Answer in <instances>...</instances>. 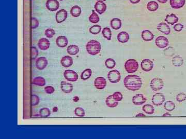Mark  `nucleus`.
<instances>
[{"mask_svg":"<svg viewBox=\"0 0 186 139\" xmlns=\"http://www.w3.org/2000/svg\"><path fill=\"white\" fill-rule=\"evenodd\" d=\"M101 30V27L99 25H94L89 28V31L93 35H97Z\"/></svg>","mask_w":186,"mask_h":139,"instance_id":"37","label":"nucleus"},{"mask_svg":"<svg viewBox=\"0 0 186 139\" xmlns=\"http://www.w3.org/2000/svg\"><path fill=\"white\" fill-rule=\"evenodd\" d=\"M64 76L66 80L72 82H75L78 79V74L73 70H66L64 72Z\"/></svg>","mask_w":186,"mask_h":139,"instance_id":"6","label":"nucleus"},{"mask_svg":"<svg viewBox=\"0 0 186 139\" xmlns=\"http://www.w3.org/2000/svg\"><path fill=\"white\" fill-rule=\"evenodd\" d=\"M124 67L128 73H134L139 69V63L135 59H130L126 61Z\"/></svg>","mask_w":186,"mask_h":139,"instance_id":"3","label":"nucleus"},{"mask_svg":"<svg viewBox=\"0 0 186 139\" xmlns=\"http://www.w3.org/2000/svg\"><path fill=\"white\" fill-rule=\"evenodd\" d=\"M153 62L151 60L148 59L143 60L141 64V67L142 70L147 72L151 71L153 69Z\"/></svg>","mask_w":186,"mask_h":139,"instance_id":"9","label":"nucleus"},{"mask_svg":"<svg viewBox=\"0 0 186 139\" xmlns=\"http://www.w3.org/2000/svg\"><path fill=\"white\" fill-rule=\"evenodd\" d=\"M80 51L79 48L75 44H72L68 46L67 48V52L70 55H76Z\"/></svg>","mask_w":186,"mask_h":139,"instance_id":"28","label":"nucleus"},{"mask_svg":"<svg viewBox=\"0 0 186 139\" xmlns=\"http://www.w3.org/2000/svg\"><path fill=\"white\" fill-rule=\"evenodd\" d=\"M141 0H129L130 2L133 4H137L139 3L140 2Z\"/></svg>","mask_w":186,"mask_h":139,"instance_id":"50","label":"nucleus"},{"mask_svg":"<svg viewBox=\"0 0 186 139\" xmlns=\"http://www.w3.org/2000/svg\"><path fill=\"white\" fill-rule=\"evenodd\" d=\"M141 37L143 40L145 41H150L154 38V35L149 30H144L142 32Z\"/></svg>","mask_w":186,"mask_h":139,"instance_id":"24","label":"nucleus"},{"mask_svg":"<svg viewBox=\"0 0 186 139\" xmlns=\"http://www.w3.org/2000/svg\"><path fill=\"white\" fill-rule=\"evenodd\" d=\"M147 99L142 94H138L132 97V102L135 105H141L146 102Z\"/></svg>","mask_w":186,"mask_h":139,"instance_id":"14","label":"nucleus"},{"mask_svg":"<svg viewBox=\"0 0 186 139\" xmlns=\"http://www.w3.org/2000/svg\"><path fill=\"white\" fill-rule=\"evenodd\" d=\"M67 16V11L65 9H60L56 13L55 19L57 23H61L66 20Z\"/></svg>","mask_w":186,"mask_h":139,"instance_id":"10","label":"nucleus"},{"mask_svg":"<svg viewBox=\"0 0 186 139\" xmlns=\"http://www.w3.org/2000/svg\"><path fill=\"white\" fill-rule=\"evenodd\" d=\"M166 98L163 94L161 93H157L153 95L151 99V102L156 106H159L163 104L165 101Z\"/></svg>","mask_w":186,"mask_h":139,"instance_id":"7","label":"nucleus"},{"mask_svg":"<svg viewBox=\"0 0 186 139\" xmlns=\"http://www.w3.org/2000/svg\"><path fill=\"white\" fill-rule=\"evenodd\" d=\"M101 49V43L95 40L89 41L86 44V50L90 55H96L99 53Z\"/></svg>","mask_w":186,"mask_h":139,"instance_id":"2","label":"nucleus"},{"mask_svg":"<svg viewBox=\"0 0 186 139\" xmlns=\"http://www.w3.org/2000/svg\"><path fill=\"white\" fill-rule=\"evenodd\" d=\"M100 20V18L98 15L97 13H95V10H93L91 15L89 16V22H91L93 24H96L98 23Z\"/></svg>","mask_w":186,"mask_h":139,"instance_id":"35","label":"nucleus"},{"mask_svg":"<svg viewBox=\"0 0 186 139\" xmlns=\"http://www.w3.org/2000/svg\"><path fill=\"white\" fill-rule=\"evenodd\" d=\"M97 1H102V2H104L106 1V0H97Z\"/></svg>","mask_w":186,"mask_h":139,"instance_id":"54","label":"nucleus"},{"mask_svg":"<svg viewBox=\"0 0 186 139\" xmlns=\"http://www.w3.org/2000/svg\"><path fill=\"white\" fill-rule=\"evenodd\" d=\"M46 8L50 11H55L58 10L60 3L57 0H47L46 2Z\"/></svg>","mask_w":186,"mask_h":139,"instance_id":"11","label":"nucleus"},{"mask_svg":"<svg viewBox=\"0 0 186 139\" xmlns=\"http://www.w3.org/2000/svg\"><path fill=\"white\" fill-rule=\"evenodd\" d=\"M45 90L47 93L48 94H51L53 93L55 91L54 88L52 86H46L45 88Z\"/></svg>","mask_w":186,"mask_h":139,"instance_id":"48","label":"nucleus"},{"mask_svg":"<svg viewBox=\"0 0 186 139\" xmlns=\"http://www.w3.org/2000/svg\"><path fill=\"white\" fill-rule=\"evenodd\" d=\"M75 114L78 117H84L85 116V111L83 108L77 107L75 109Z\"/></svg>","mask_w":186,"mask_h":139,"instance_id":"41","label":"nucleus"},{"mask_svg":"<svg viewBox=\"0 0 186 139\" xmlns=\"http://www.w3.org/2000/svg\"><path fill=\"white\" fill-rule=\"evenodd\" d=\"M108 78L111 83H117L121 79V74L118 70H113L108 73Z\"/></svg>","mask_w":186,"mask_h":139,"instance_id":"5","label":"nucleus"},{"mask_svg":"<svg viewBox=\"0 0 186 139\" xmlns=\"http://www.w3.org/2000/svg\"><path fill=\"white\" fill-rule=\"evenodd\" d=\"M165 21L168 23V24L173 25L174 24L177 23L179 20V19L176 15L173 13H172L171 15H166V17L165 18Z\"/></svg>","mask_w":186,"mask_h":139,"instance_id":"22","label":"nucleus"},{"mask_svg":"<svg viewBox=\"0 0 186 139\" xmlns=\"http://www.w3.org/2000/svg\"><path fill=\"white\" fill-rule=\"evenodd\" d=\"M174 49L172 47H169L164 51V55L166 56H172L174 54Z\"/></svg>","mask_w":186,"mask_h":139,"instance_id":"46","label":"nucleus"},{"mask_svg":"<svg viewBox=\"0 0 186 139\" xmlns=\"http://www.w3.org/2000/svg\"><path fill=\"white\" fill-rule=\"evenodd\" d=\"M104 64H105L106 67L109 69H112L115 67V65H116L115 61L113 59L110 58L106 59Z\"/></svg>","mask_w":186,"mask_h":139,"instance_id":"39","label":"nucleus"},{"mask_svg":"<svg viewBox=\"0 0 186 139\" xmlns=\"http://www.w3.org/2000/svg\"><path fill=\"white\" fill-rule=\"evenodd\" d=\"M60 1H63V0H60Z\"/></svg>","mask_w":186,"mask_h":139,"instance_id":"55","label":"nucleus"},{"mask_svg":"<svg viewBox=\"0 0 186 139\" xmlns=\"http://www.w3.org/2000/svg\"><path fill=\"white\" fill-rule=\"evenodd\" d=\"M94 7L96 11L99 15H102L107 10V5L102 1H97L95 4Z\"/></svg>","mask_w":186,"mask_h":139,"instance_id":"17","label":"nucleus"},{"mask_svg":"<svg viewBox=\"0 0 186 139\" xmlns=\"http://www.w3.org/2000/svg\"><path fill=\"white\" fill-rule=\"evenodd\" d=\"M48 61L46 57H40L37 59L36 62H35V65L37 69L39 70H43L47 67Z\"/></svg>","mask_w":186,"mask_h":139,"instance_id":"12","label":"nucleus"},{"mask_svg":"<svg viewBox=\"0 0 186 139\" xmlns=\"http://www.w3.org/2000/svg\"><path fill=\"white\" fill-rule=\"evenodd\" d=\"M164 108L168 111H172L175 109V103L172 101H167L164 103Z\"/></svg>","mask_w":186,"mask_h":139,"instance_id":"36","label":"nucleus"},{"mask_svg":"<svg viewBox=\"0 0 186 139\" xmlns=\"http://www.w3.org/2000/svg\"><path fill=\"white\" fill-rule=\"evenodd\" d=\"M164 81L160 78H154L150 82V87L151 90L154 91L162 90L164 87Z\"/></svg>","mask_w":186,"mask_h":139,"instance_id":"4","label":"nucleus"},{"mask_svg":"<svg viewBox=\"0 0 186 139\" xmlns=\"http://www.w3.org/2000/svg\"><path fill=\"white\" fill-rule=\"evenodd\" d=\"M91 74H92V71H91V69H86L82 72V73L81 74V78L82 80L86 81L91 77Z\"/></svg>","mask_w":186,"mask_h":139,"instance_id":"33","label":"nucleus"},{"mask_svg":"<svg viewBox=\"0 0 186 139\" xmlns=\"http://www.w3.org/2000/svg\"><path fill=\"white\" fill-rule=\"evenodd\" d=\"M31 105L32 106H36L37 105H39V101H40V99L39 97V96H37L35 94H33L31 96Z\"/></svg>","mask_w":186,"mask_h":139,"instance_id":"40","label":"nucleus"},{"mask_svg":"<svg viewBox=\"0 0 186 139\" xmlns=\"http://www.w3.org/2000/svg\"><path fill=\"white\" fill-rule=\"evenodd\" d=\"M176 101L178 102L179 103H181V102H184V101H186V94L184 93V92L179 93L178 94L176 95Z\"/></svg>","mask_w":186,"mask_h":139,"instance_id":"42","label":"nucleus"},{"mask_svg":"<svg viewBox=\"0 0 186 139\" xmlns=\"http://www.w3.org/2000/svg\"><path fill=\"white\" fill-rule=\"evenodd\" d=\"M55 31L53 28H48L45 32V35L48 38H51L54 36Z\"/></svg>","mask_w":186,"mask_h":139,"instance_id":"44","label":"nucleus"},{"mask_svg":"<svg viewBox=\"0 0 186 139\" xmlns=\"http://www.w3.org/2000/svg\"><path fill=\"white\" fill-rule=\"evenodd\" d=\"M60 64L64 68H69L73 64V59L70 56H65L61 59Z\"/></svg>","mask_w":186,"mask_h":139,"instance_id":"18","label":"nucleus"},{"mask_svg":"<svg viewBox=\"0 0 186 139\" xmlns=\"http://www.w3.org/2000/svg\"><path fill=\"white\" fill-rule=\"evenodd\" d=\"M73 85L70 82L62 81L60 82V89L65 93H70L73 90Z\"/></svg>","mask_w":186,"mask_h":139,"instance_id":"15","label":"nucleus"},{"mask_svg":"<svg viewBox=\"0 0 186 139\" xmlns=\"http://www.w3.org/2000/svg\"><path fill=\"white\" fill-rule=\"evenodd\" d=\"M106 105L110 108H115L118 106L119 102L115 101L112 95H110L107 97L106 99Z\"/></svg>","mask_w":186,"mask_h":139,"instance_id":"26","label":"nucleus"},{"mask_svg":"<svg viewBox=\"0 0 186 139\" xmlns=\"http://www.w3.org/2000/svg\"><path fill=\"white\" fill-rule=\"evenodd\" d=\"M125 88L132 91H136L140 89L142 86V78L137 75H129L124 80Z\"/></svg>","mask_w":186,"mask_h":139,"instance_id":"1","label":"nucleus"},{"mask_svg":"<svg viewBox=\"0 0 186 139\" xmlns=\"http://www.w3.org/2000/svg\"><path fill=\"white\" fill-rule=\"evenodd\" d=\"M168 0H157L158 2L160 3H162V4L166 3L168 2Z\"/></svg>","mask_w":186,"mask_h":139,"instance_id":"53","label":"nucleus"},{"mask_svg":"<svg viewBox=\"0 0 186 139\" xmlns=\"http://www.w3.org/2000/svg\"><path fill=\"white\" fill-rule=\"evenodd\" d=\"M157 29L165 35H169L171 33V28L170 26L164 22L160 23L158 25Z\"/></svg>","mask_w":186,"mask_h":139,"instance_id":"19","label":"nucleus"},{"mask_svg":"<svg viewBox=\"0 0 186 139\" xmlns=\"http://www.w3.org/2000/svg\"><path fill=\"white\" fill-rule=\"evenodd\" d=\"M184 25L181 23H177L174 26V29L177 32H180L184 28Z\"/></svg>","mask_w":186,"mask_h":139,"instance_id":"49","label":"nucleus"},{"mask_svg":"<svg viewBox=\"0 0 186 139\" xmlns=\"http://www.w3.org/2000/svg\"><path fill=\"white\" fill-rule=\"evenodd\" d=\"M39 20L36 18L33 17L32 18V28L33 29H35L39 27Z\"/></svg>","mask_w":186,"mask_h":139,"instance_id":"47","label":"nucleus"},{"mask_svg":"<svg viewBox=\"0 0 186 139\" xmlns=\"http://www.w3.org/2000/svg\"><path fill=\"white\" fill-rule=\"evenodd\" d=\"M32 84L36 86H39V87H43L46 85V80L44 77L38 76L34 78L32 81Z\"/></svg>","mask_w":186,"mask_h":139,"instance_id":"29","label":"nucleus"},{"mask_svg":"<svg viewBox=\"0 0 186 139\" xmlns=\"http://www.w3.org/2000/svg\"><path fill=\"white\" fill-rule=\"evenodd\" d=\"M110 25L112 28L115 30H118L120 29L122 25V21L119 18L113 19L110 22Z\"/></svg>","mask_w":186,"mask_h":139,"instance_id":"27","label":"nucleus"},{"mask_svg":"<svg viewBox=\"0 0 186 139\" xmlns=\"http://www.w3.org/2000/svg\"><path fill=\"white\" fill-rule=\"evenodd\" d=\"M39 56V51L35 46L31 47V57L32 59L34 60Z\"/></svg>","mask_w":186,"mask_h":139,"instance_id":"45","label":"nucleus"},{"mask_svg":"<svg viewBox=\"0 0 186 139\" xmlns=\"http://www.w3.org/2000/svg\"><path fill=\"white\" fill-rule=\"evenodd\" d=\"M135 117H146V115H145L144 114H142V113H140V114H138L137 115H135Z\"/></svg>","mask_w":186,"mask_h":139,"instance_id":"52","label":"nucleus"},{"mask_svg":"<svg viewBox=\"0 0 186 139\" xmlns=\"http://www.w3.org/2000/svg\"><path fill=\"white\" fill-rule=\"evenodd\" d=\"M155 43L158 48L164 49L169 46V41L166 37H164L163 36H160L156 39Z\"/></svg>","mask_w":186,"mask_h":139,"instance_id":"8","label":"nucleus"},{"mask_svg":"<svg viewBox=\"0 0 186 139\" xmlns=\"http://www.w3.org/2000/svg\"><path fill=\"white\" fill-rule=\"evenodd\" d=\"M117 38L119 42L124 43L128 42L129 40V35L126 31H121L117 35Z\"/></svg>","mask_w":186,"mask_h":139,"instance_id":"23","label":"nucleus"},{"mask_svg":"<svg viewBox=\"0 0 186 139\" xmlns=\"http://www.w3.org/2000/svg\"><path fill=\"white\" fill-rule=\"evenodd\" d=\"M94 86L98 90H103L107 86V81L104 77H98L94 81Z\"/></svg>","mask_w":186,"mask_h":139,"instance_id":"13","label":"nucleus"},{"mask_svg":"<svg viewBox=\"0 0 186 139\" xmlns=\"http://www.w3.org/2000/svg\"><path fill=\"white\" fill-rule=\"evenodd\" d=\"M102 34L104 38L108 40H111L112 38V31L110 28L106 27L102 29Z\"/></svg>","mask_w":186,"mask_h":139,"instance_id":"34","label":"nucleus"},{"mask_svg":"<svg viewBox=\"0 0 186 139\" xmlns=\"http://www.w3.org/2000/svg\"><path fill=\"white\" fill-rule=\"evenodd\" d=\"M159 8V5L157 2L154 1H150L148 2L147 5V8L149 11L154 12L158 10Z\"/></svg>","mask_w":186,"mask_h":139,"instance_id":"32","label":"nucleus"},{"mask_svg":"<svg viewBox=\"0 0 186 139\" xmlns=\"http://www.w3.org/2000/svg\"><path fill=\"white\" fill-rule=\"evenodd\" d=\"M184 59L179 55L174 56L172 59V64L175 67H181L184 64Z\"/></svg>","mask_w":186,"mask_h":139,"instance_id":"25","label":"nucleus"},{"mask_svg":"<svg viewBox=\"0 0 186 139\" xmlns=\"http://www.w3.org/2000/svg\"><path fill=\"white\" fill-rule=\"evenodd\" d=\"M142 110L148 115L153 114L155 112V108L150 104H145L142 107Z\"/></svg>","mask_w":186,"mask_h":139,"instance_id":"31","label":"nucleus"},{"mask_svg":"<svg viewBox=\"0 0 186 139\" xmlns=\"http://www.w3.org/2000/svg\"><path fill=\"white\" fill-rule=\"evenodd\" d=\"M172 117V115L169 112H166L163 115V117Z\"/></svg>","mask_w":186,"mask_h":139,"instance_id":"51","label":"nucleus"},{"mask_svg":"<svg viewBox=\"0 0 186 139\" xmlns=\"http://www.w3.org/2000/svg\"><path fill=\"white\" fill-rule=\"evenodd\" d=\"M51 114V111L49 108L44 107L40 109L39 111V115L40 117H47Z\"/></svg>","mask_w":186,"mask_h":139,"instance_id":"38","label":"nucleus"},{"mask_svg":"<svg viewBox=\"0 0 186 139\" xmlns=\"http://www.w3.org/2000/svg\"><path fill=\"white\" fill-rule=\"evenodd\" d=\"M112 97H113V99L116 102H120L122 101L123 98V96L121 92H120L117 91L114 92V93L112 94Z\"/></svg>","mask_w":186,"mask_h":139,"instance_id":"43","label":"nucleus"},{"mask_svg":"<svg viewBox=\"0 0 186 139\" xmlns=\"http://www.w3.org/2000/svg\"><path fill=\"white\" fill-rule=\"evenodd\" d=\"M82 10L80 6L78 5L73 6L70 10V13L73 17H78L80 16Z\"/></svg>","mask_w":186,"mask_h":139,"instance_id":"30","label":"nucleus"},{"mask_svg":"<svg viewBox=\"0 0 186 139\" xmlns=\"http://www.w3.org/2000/svg\"><path fill=\"white\" fill-rule=\"evenodd\" d=\"M56 43L58 47L65 48L68 44V40L65 36H58L56 39Z\"/></svg>","mask_w":186,"mask_h":139,"instance_id":"21","label":"nucleus"},{"mask_svg":"<svg viewBox=\"0 0 186 139\" xmlns=\"http://www.w3.org/2000/svg\"><path fill=\"white\" fill-rule=\"evenodd\" d=\"M50 42L48 39L42 38L39 40L38 42V46L39 49L42 51L47 50L50 48Z\"/></svg>","mask_w":186,"mask_h":139,"instance_id":"16","label":"nucleus"},{"mask_svg":"<svg viewBox=\"0 0 186 139\" xmlns=\"http://www.w3.org/2000/svg\"><path fill=\"white\" fill-rule=\"evenodd\" d=\"M186 0H170V5L173 9H180L184 6Z\"/></svg>","mask_w":186,"mask_h":139,"instance_id":"20","label":"nucleus"}]
</instances>
